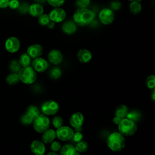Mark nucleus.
Wrapping results in <instances>:
<instances>
[{"label": "nucleus", "instance_id": "f257e3e1", "mask_svg": "<svg viewBox=\"0 0 155 155\" xmlns=\"http://www.w3.org/2000/svg\"><path fill=\"white\" fill-rule=\"evenodd\" d=\"M95 13L87 8H78L73 14V21L76 25L85 27L89 25L94 19Z\"/></svg>", "mask_w": 155, "mask_h": 155}, {"label": "nucleus", "instance_id": "f03ea898", "mask_svg": "<svg viewBox=\"0 0 155 155\" xmlns=\"http://www.w3.org/2000/svg\"><path fill=\"white\" fill-rule=\"evenodd\" d=\"M106 143L111 151L119 152L124 148L125 139L124 136L119 132H114L107 137Z\"/></svg>", "mask_w": 155, "mask_h": 155}, {"label": "nucleus", "instance_id": "7ed1b4c3", "mask_svg": "<svg viewBox=\"0 0 155 155\" xmlns=\"http://www.w3.org/2000/svg\"><path fill=\"white\" fill-rule=\"evenodd\" d=\"M137 129L135 122L125 117L122 119L118 125V130L124 136H131L136 133Z\"/></svg>", "mask_w": 155, "mask_h": 155}, {"label": "nucleus", "instance_id": "20e7f679", "mask_svg": "<svg viewBox=\"0 0 155 155\" xmlns=\"http://www.w3.org/2000/svg\"><path fill=\"white\" fill-rule=\"evenodd\" d=\"M19 81L25 84H31L36 79V71L32 67L27 66L21 68L18 73Z\"/></svg>", "mask_w": 155, "mask_h": 155}, {"label": "nucleus", "instance_id": "39448f33", "mask_svg": "<svg viewBox=\"0 0 155 155\" xmlns=\"http://www.w3.org/2000/svg\"><path fill=\"white\" fill-rule=\"evenodd\" d=\"M33 125L34 129L37 132L42 133L49 128L50 120L47 115L44 114H39L34 119Z\"/></svg>", "mask_w": 155, "mask_h": 155}, {"label": "nucleus", "instance_id": "423d86ee", "mask_svg": "<svg viewBox=\"0 0 155 155\" xmlns=\"http://www.w3.org/2000/svg\"><path fill=\"white\" fill-rule=\"evenodd\" d=\"M73 130L69 127L61 126L57 128L56 135L62 141H67L71 139L73 135Z\"/></svg>", "mask_w": 155, "mask_h": 155}, {"label": "nucleus", "instance_id": "0eeeda50", "mask_svg": "<svg viewBox=\"0 0 155 155\" xmlns=\"http://www.w3.org/2000/svg\"><path fill=\"white\" fill-rule=\"evenodd\" d=\"M59 108L58 104L51 100L45 102L41 106V110L45 115H53L58 111Z\"/></svg>", "mask_w": 155, "mask_h": 155}, {"label": "nucleus", "instance_id": "6e6552de", "mask_svg": "<svg viewBox=\"0 0 155 155\" xmlns=\"http://www.w3.org/2000/svg\"><path fill=\"white\" fill-rule=\"evenodd\" d=\"M99 19L101 22L104 25L111 24L114 19V14L111 8H105L99 14Z\"/></svg>", "mask_w": 155, "mask_h": 155}, {"label": "nucleus", "instance_id": "1a4fd4ad", "mask_svg": "<svg viewBox=\"0 0 155 155\" xmlns=\"http://www.w3.org/2000/svg\"><path fill=\"white\" fill-rule=\"evenodd\" d=\"M49 18L53 22H61L66 18L65 11L60 7H55L48 14Z\"/></svg>", "mask_w": 155, "mask_h": 155}, {"label": "nucleus", "instance_id": "9d476101", "mask_svg": "<svg viewBox=\"0 0 155 155\" xmlns=\"http://www.w3.org/2000/svg\"><path fill=\"white\" fill-rule=\"evenodd\" d=\"M20 48V41L15 36H11L7 39L5 42V50L12 53L17 52Z\"/></svg>", "mask_w": 155, "mask_h": 155}, {"label": "nucleus", "instance_id": "9b49d317", "mask_svg": "<svg viewBox=\"0 0 155 155\" xmlns=\"http://www.w3.org/2000/svg\"><path fill=\"white\" fill-rule=\"evenodd\" d=\"M48 67L47 61L41 57L34 59L32 62V67L33 69L39 73H42L45 71Z\"/></svg>", "mask_w": 155, "mask_h": 155}, {"label": "nucleus", "instance_id": "f8f14e48", "mask_svg": "<svg viewBox=\"0 0 155 155\" xmlns=\"http://www.w3.org/2000/svg\"><path fill=\"white\" fill-rule=\"evenodd\" d=\"M43 51L42 47L39 44H35L29 46L27 50V53L33 59H36L40 57Z\"/></svg>", "mask_w": 155, "mask_h": 155}, {"label": "nucleus", "instance_id": "ddd939ff", "mask_svg": "<svg viewBox=\"0 0 155 155\" xmlns=\"http://www.w3.org/2000/svg\"><path fill=\"white\" fill-rule=\"evenodd\" d=\"M84 123V116L80 112L74 113L70 119V124L71 126L74 128H79L82 127Z\"/></svg>", "mask_w": 155, "mask_h": 155}, {"label": "nucleus", "instance_id": "4468645a", "mask_svg": "<svg viewBox=\"0 0 155 155\" xmlns=\"http://www.w3.org/2000/svg\"><path fill=\"white\" fill-rule=\"evenodd\" d=\"M30 150L31 152L35 155H40L44 154L45 151V147L43 142L35 140L31 143Z\"/></svg>", "mask_w": 155, "mask_h": 155}, {"label": "nucleus", "instance_id": "2eb2a0df", "mask_svg": "<svg viewBox=\"0 0 155 155\" xmlns=\"http://www.w3.org/2000/svg\"><path fill=\"white\" fill-rule=\"evenodd\" d=\"M48 59L51 64L57 65L62 62L63 59V56L59 50L53 49L48 53Z\"/></svg>", "mask_w": 155, "mask_h": 155}, {"label": "nucleus", "instance_id": "dca6fc26", "mask_svg": "<svg viewBox=\"0 0 155 155\" xmlns=\"http://www.w3.org/2000/svg\"><path fill=\"white\" fill-rule=\"evenodd\" d=\"M77 58L82 63H88L92 59V54L87 49H81L77 53Z\"/></svg>", "mask_w": 155, "mask_h": 155}, {"label": "nucleus", "instance_id": "f3484780", "mask_svg": "<svg viewBox=\"0 0 155 155\" xmlns=\"http://www.w3.org/2000/svg\"><path fill=\"white\" fill-rule=\"evenodd\" d=\"M28 12L33 17H39L44 13V8L42 5L38 3H34L29 5Z\"/></svg>", "mask_w": 155, "mask_h": 155}, {"label": "nucleus", "instance_id": "a211bd4d", "mask_svg": "<svg viewBox=\"0 0 155 155\" xmlns=\"http://www.w3.org/2000/svg\"><path fill=\"white\" fill-rule=\"evenodd\" d=\"M76 23L71 20L67 21L65 22L62 26V30L63 32L67 35H71L75 33L77 29Z\"/></svg>", "mask_w": 155, "mask_h": 155}, {"label": "nucleus", "instance_id": "6ab92c4d", "mask_svg": "<svg viewBox=\"0 0 155 155\" xmlns=\"http://www.w3.org/2000/svg\"><path fill=\"white\" fill-rule=\"evenodd\" d=\"M42 133V140L44 143H51L56 137V131L53 129L48 128Z\"/></svg>", "mask_w": 155, "mask_h": 155}, {"label": "nucleus", "instance_id": "aec40b11", "mask_svg": "<svg viewBox=\"0 0 155 155\" xmlns=\"http://www.w3.org/2000/svg\"><path fill=\"white\" fill-rule=\"evenodd\" d=\"M60 150L59 155H79L75 147L71 144H65Z\"/></svg>", "mask_w": 155, "mask_h": 155}, {"label": "nucleus", "instance_id": "412c9836", "mask_svg": "<svg viewBox=\"0 0 155 155\" xmlns=\"http://www.w3.org/2000/svg\"><path fill=\"white\" fill-rule=\"evenodd\" d=\"M129 111L128 108L125 105H120L118 106L115 111V116H117L121 119H124L127 117Z\"/></svg>", "mask_w": 155, "mask_h": 155}, {"label": "nucleus", "instance_id": "4be33fe9", "mask_svg": "<svg viewBox=\"0 0 155 155\" xmlns=\"http://www.w3.org/2000/svg\"><path fill=\"white\" fill-rule=\"evenodd\" d=\"M129 9L133 15H136L140 12L142 10V5L139 2L133 1H131V3L129 5Z\"/></svg>", "mask_w": 155, "mask_h": 155}, {"label": "nucleus", "instance_id": "5701e85b", "mask_svg": "<svg viewBox=\"0 0 155 155\" xmlns=\"http://www.w3.org/2000/svg\"><path fill=\"white\" fill-rule=\"evenodd\" d=\"M18 62L22 67L29 66L31 62V58L27 53H23L20 56Z\"/></svg>", "mask_w": 155, "mask_h": 155}, {"label": "nucleus", "instance_id": "b1692460", "mask_svg": "<svg viewBox=\"0 0 155 155\" xmlns=\"http://www.w3.org/2000/svg\"><path fill=\"white\" fill-rule=\"evenodd\" d=\"M6 82L10 85H14L19 82V78L18 73H12L6 77Z\"/></svg>", "mask_w": 155, "mask_h": 155}, {"label": "nucleus", "instance_id": "393cba45", "mask_svg": "<svg viewBox=\"0 0 155 155\" xmlns=\"http://www.w3.org/2000/svg\"><path fill=\"white\" fill-rule=\"evenodd\" d=\"M126 117L136 122L141 119V113L137 110H132L128 111Z\"/></svg>", "mask_w": 155, "mask_h": 155}, {"label": "nucleus", "instance_id": "a878e982", "mask_svg": "<svg viewBox=\"0 0 155 155\" xmlns=\"http://www.w3.org/2000/svg\"><path fill=\"white\" fill-rule=\"evenodd\" d=\"M88 148V143L84 140H82L77 142L75 146V148L78 153H84L87 151Z\"/></svg>", "mask_w": 155, "mask_h": 155}, {"label": "nucleus", "instance_id": "bb28decb", "mask_svg": "<svg viewBox=\"0 0 155 155\" xmlns=\"http://www.w3.org/2000/svg\"><path fill=\"white\" fill-rule=\"evenodd\" d=\"M26 113L31 116L32 118L35 119L39 114V111L38 108L35 105H30L27 108Z\"/></svg>", "mask_w": 155, "mask_h": 155}, {"label": "nucleus", "instance_id": "cd10ccee", "mask_svg": "<svg viewBox=\"0 0 155 155\" xmlns=\"http://www.w3.org/2000/svg\"><path fill=\"white\" fill-rule=\"evenodd\" d=\"M9 68H10V70L12 71V73H18V72L21 68V66L19 64L18 61L16 60H13L10 62Z\"/></svg>", "mask_w": 155, "mask_h": 155}, {"label": "nucleus", "instance_id": "c85d7f7f", "mask_svg": "<svg viewBox=\"0 0 155 155\" xmlns=\"http://www.w3.org/2000/svg\"><path fill=\"white\" fill-rule=\"evenodd\" d=\"M146 85L148 88L154 90L155 87V76L154 74L150 75L146 79Z\"/></svg>", "mask_w": 155, "mask_h": 155}, {"label": "nucleus", "instance_id": "c756f323", "mask_svg": "<svg viewBox=\"0 0 155 155\" xmlns=\"http://www.w3.org/2000/svg\"><path fill=\"white\" fill-rule=\"evenodd\" d=\"M50 21V19L49 18L48 15L47 14H42L39 17L38 22L42 26H47Z\"/></svg>", "mask_w": 155, "mask_h": 155}, {"label": "nucleus", "instance_id": "7c9ffc66", "mask_svg": "<svg viewBox=\"0 0 155 155\" xmlns=\"http://www.w3.org/2000/svg\"><path fill=\"white\" fill-rule=\"evenodd\" d=\"M34 119L32 118L31 116H30L28 114H27V113L24 114L21 117V122L22 124L24 125H30L31 124H33Z\"/></svg>", "mask_w": 155, "mask_h": 155}, {"label": "nucleus", "instance_id": "2f4dec72", "mask_svg": "<svg viewBox=\"0 0 155 155\" xmlns=\"http://www.w3.org/2000/svg\"><path fill=\"white\" fill-rule=\"evenodd\" d=\"M61 71L59 68L54 67L50 71L49 74L51 78L56 79L60 78V76H61Z\"/></svg>", "mask_w": 155, "mask_h": 155}, {"label": "nucleus", "instance_id": "473e14b6", "mask_svg": "<svg viewBox=\"0 0 155 155\" xmlns=\"http://www.w3.org/2000/svg\"><path fill=\"white\" fill-rule=\"evenodd\" d=\"M52 124L54 127L58 128L62 125L63 119L61 116H55L52 120Z\"/></svg>", "mask_w": 155, "mask_h": 155}, {"label": "nucleus", "instance_id": "72a5a7b5", "mask_svg": "<svg viewBox=\"0 0 155 155\" xmlns=\"http://www.w3.org/2000/svg\"><path fill=\"white\" fill-rule=\"evenodd\" d=\"M48 3L52 7H60L62 6L65 0H46Z\"/></svg>", "mask_w": 155, "mask_h": 155}, {"label": "nucleus", "instance_id": "f704fd0d", "mask_svg": "<svg viewBox=\"0 0 155 155\" xmlns=\"http://www.w3.org/2000/svg\"><path fill=\"white\" fill-rule=\"evenodd\" d=\"M90 0H76V5L79 7V8H87L90 4Z\"/></svg>", "mask_w": 155, "mask_h": 155}, {"label": "nucleus", "instance_id": "c9c22d12", "mask_svg": "<svg viewBox=\"0 0 155 155\" xmlns=\"http://www.w3.org/2000/svg\"><path fill=\"white\" fill-rule=\"evenodd\" d=\"M19 4V2L18 0H10L8 7H9L12 10H15L18 8Z\"/></svg>", "mask_w": 155, "mask_h": 155}, {"label": "nucleus", "instance_id": "e433bc0d", "mask_svg": "<svg viewBox=\"0 0 155 155\" xmlns=\"http://www.w3.org/2000/svg\"><path fill=\"white\" fill-rule=\"evenodd\" d=\"M61 148V145L60 144V143L59 142L57 141H54V142H52L51 144V149L54 152H56L59 150H60Z\"/></svg>", "mask_w": 155, "mask_h": 155}, {"label": "nucleus", "instance_id": "4c0bfd02", "mask_svg": "<svg viewBox=\"0 0 155 155\" xmlns=\"http://www.w3.org/2000/svg\"><path fill=\"white\" fill-rule=\"evenodd\" d=\"M121 7V4L116 0L113 1L111 3H110V8L111 9L114 10H119Z\"/></svg>", "mask_w": 155, "mask_h": 155}, {"label": "nucleus", "instance_id": "58836bf2", "mask_svg": "<svg viewBox=\"0 0 155 155\" xmlns=\"http://www.w3.org/2000/svg\"><path fill=\"white\" fill-rule=\"evenodd\" d=\"M71 139H73L74 142L77 143L82 140L83 135L79 132H76L75 133H73V137Z\"/></svg>", "mask_w": 155, "mask_h": 155}, {"label": "nucleus", "instance_id": "ea45409f", "mask_svg": "<svg viewBox=\"0 0 155 155\" xmlns=\"http://www.w3.org/2000/svg\"><path fill=\"white\" fill-rule=\"evenodd\" d=\"M28 7L29 5L26 4V3H22L21 4H19V6L18 7L19 11L22 13H26L27 12H28Z\"/></svg>", "mask_w": 155, "mask_h": 155}, {"label": "nucleus", "instance_id": "a19ab883", "mask_svg": "<svg viewBox=\"0 0 155 155\" xmlns=\"http://www.w3.org/2000/svg\"><path fill=\"white\" fill-rule=\"evenodd\" d=\"M10 0H0V8H5L8 6Z\"/></svg>", "mask_w": 155, "mask_h": 155}, {"label": "nucleus", "instance_id": "79ce46f5", "mask_svg": "<svg viewBox=\"0 0 155 155\" xmlns=\"http://www.w3.org/2000/svg\"><path fill=\"white\" fill-rule=\"evenodd\" d=\"M122 119H121L120 117H118V116H115L114 117L113 119V122H114V124L118 125Z\"/></svg>", "mask_w": 155, "mask_h": 155}, {"label": "nucleus", "instance_id": "37998d69", "mask_svg": "<svg viewBox=\"0 0 155 155\" xmlns=\"http://www.w3.org/2000/svg\"><path fill=\"white\" fill-rule=\"evenodd\" d=\"M47 27L50 29L53 28L54 27V22H52V21H50V22L48 24V25H47Z\"/></svg>", "mask_w": 155, "mask_h": 155}, {"label": "nucleus", "instance_id": "c03bdc74", "mask_svg": "<svg viewBox=\"0 0 155 155\" xmlns=\"http://www.w3.org/2000/svg\"><path fill=\"white\" fill-rule=\"evenodd\" d=\"M153 93H152V94H151V97H152V99L153 101H155V91H154V89L153 90Z\"/></svg>", "mask_w": 155, "mask_h": 155}, {"label": "nucleus", "instance_id": "a18cd8bd", "mask_svg": "<svg viewBox=\"0 0 155 155\" xmlns=\"http://www.w3.org/2000/svg\"><path fill=\"white\" fill-rule=\"evenodd\" d=\"M36 1V3H43V2H45L46 1V0H35Z\"/></svg>", "mask_w": 155, "mask_h": 155}, {"label": "nucleus", "instance_id": "49530a36", "mask_svg": "<svg viewBox=\"0 0 155 155\" xmlns=\"http://www.w3.org/2000/svg\"><path fill=\"white\" fill-rule=\"evenodd\" d=\"M47 155H59V154H58L57 153H56V152H54V151H53V152H50V153H48Z\"/></svg>", "mask_w": 155, "mask_h": 155}, {"label": "nucleus", "instance_id": "de8ad7c7", "mask_svg": "<svg viewBox=\"0 0 155 155\" xmlns=\"http://www.w3.org/2000/svg\"><path fill=\"white\" fill-rule=\"evenodd\" d=\"M135 1H137V2H139L141 1V0H135Z\"/></svg>", "mask_w": 155, "mask_h": 155}, {"label": "nucleus", "instance_id": "09e8293b", "mask_svg": "<svg viewBox=\"0 0 155 155\" xmlns=\"http://www.w3.org/2000/svg\"><path fill=\"white\" fill-rule=\"evenodd\" d=\"M128 1H135V0H128Z\"/></svg>", "mask_w": 155, "mask_h": 155}, {"label": "nucleus", "instance_id": "8fccbe9b", "mask_svg": "<svg viewBox=\"0 0 155 155\" xmlns=\"http://www.w3.org/2000/svg\"><path fill=\"white\" fill-rule=\"evenodd\" d=\"M40 155H45L44 154H40Z\"/></svg>", "mask_w": 155, "mask_h": 155}]
</instances>
